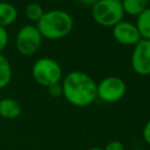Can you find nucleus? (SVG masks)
<instances>
[{"label": "nucleus", "instance_id": "f257e3e1", "mask_svg": "<svg viewBox=\"0 0 150 150\" xmlns=\"http://www.w3.org/2000/svg\"><path fill=\"white\" fill-rule=\"evenodd\" d=\"M62 96L74 107L83 108L97 98V83L87 73L73 70L61 81Z\"/></svg>", "mask_w": 150, "mask_h": 150}, {"label": "nucleus", "instance_id": "f03ea898", "mask_svg": "<svg viewBox=\"0 0 150 150\" xmlns=\"http://www.w3.org/2000/svg\"><path fill=\"white\" fill-rule=\"evenodd\" d=\"M43 39L61 40L67 38L73 28V16L63 9H50L43 13L42 18L35 25Z\"/></svg>", "mask_w": 150, "mask_h": 150}, {"label": "nucleus", "instance_id": "7ed1b4c3", "mask_svg": "<svg viewBox=\"0 0 150 150\" xmlns=\"http://www.w3.org/2000/svg\"><path fill=\"white\" fill-rule=\"evenodd\" d=\"M32 76L38 84L48 88L49 86L62 81V67L52 57H40L32 66Z\"/></svg>", "mask_w": 150, "mask_h": 150}, {"label": "nucleus", "instance_id": "20e7f679", "mask_svg": "<svg viewBox=\"0 0 150 150\" xmlns=\"http://www.w3.org/2000/svg\"><path fill=\"white\" fill-rule=\"evenodd\" d=\"M124 12L122 4L117 0H97L91 7L93 20L102 27L112 28L123 20Z\"/></svg>", "mask_w": 150, "mask_h": 150}, {"label": "nucleus", "instance_id": "39448f33", "mask_svg": "<svg viewBox=\"0 0 150 150\" xmlns=\"http://www.w3.org/2000/svg\"><path fill=\"white\" fill-rule=\"evenodd\" d=\"M42 35L35 25H25L20 27L15 35V48L23 56H32L42 45Z\"/></svg>", "mask_w": 150, "mask_h": 150}, {"label": "nucleus", "instance_id": "423d86ee", "mask_svg": "<svg viewBox=\"0 0 150 150\" xmlns=\"http://www.w3.org/2000/svg\"><path fill=\"white\" fill-rule=\"evenodd\" d=\"M127 94V83L118 76H107L97 83V98L105 103H116Z\"/></svg>", "mask_w": 150, "mask_h": 150}, {"label": "nucleus", "instance_id": "0eeeda50", "mask_svg": "<svg viewBox=\"0 0 150 150\" xmlns=\"http://www.w3.org/2000/svg\"><path fill=\"white\" fill-rule=\"evenodd\" d=\"M130 66L135 74L150 76V40H141L134 46Z\"/></svg>", "mask_w": 150, "mask_h": 150}, {"label": "nucleus", "instance_id": "6e6552de", "mask_svg": "<svg viewBox=\"0 0 150 150\" xmlns=\"http://www.w3.org/2000/svg\"><path fill=\"white\" fill-rule=\"evenodd\" d=\"M111 34L114 40L122 46L134 47L142 40L135 23L125 20H122L116 23L111 28Z\"/></svg>", "mask_w": 150, "mask_h": 150}, {"label": "nucleus", "instance_id": "1a4fd4ad", "mask_svg": "<svg viewBox=\"0 0 150 150\" xmlns=\"http://www.w3.org/2000/svg\"><path fill=\"white\" fill-rule=\"evenodd\" d=\"M22 108L21 104L12 98V97H5L0 98V116L5 120H14L18 118L21 115Z\"/></svg>", "mask_w": 150, "mask_h": 150}, {"label": "nucleus", "instance_id": "9d476101", "mask_svg": "<svg viewBox=\"0 0 150 150\" xmlns=\"http://www.w3.org/2000/svg\"><path fill=\"white\" fill-rule=\"evenodd\" d=\"M18 19V9L7 1H0V27L7 28Z\"/></svg>", "mask_w": 150, "mask_h": 150}, {"label": "nucleus", "instance_id": "9b49d317", "mask_svg": "<svg viewBox=\"0 0 150 150\" xmlns=\"http://www.w3.org/2000/svg\"><path fill=\"white\" fill-rule=\"evenodd\" d=\"M135 26L142 40H150V7L136 16Z\"/></svg>", "mask_w": 150, "mask_h": 150}, {"label": "nucleus", "instance_id": "f8f14e48", "mask_svg": "<svg viewBox=\"0 0 150 150\" xmlns=\"http://www.w3.org/2000/svg\"><path fill=\"white\" fill-rule=\"evenodd\" d=\"M121 4L124 14L135 18L149 7V0H123Z\"/></svg>", "mask_w": 150, "mask_h": 150}, {"label": "nucleus", "instance_id": "ddd939ff", "mask_svg": "<svg viewBox=\"0 0 150 150\" xmlns=\"http://www.w3.org/2000/svg\"><path fill=\"white\" fill-rule=\"evenodd\" d=\"M12 80V66L8 59L0 53V89L7 87Z\"/></svg>", "mask_w": 150, "mask_h": 150}, {"label": "nucleus", "instance_id": "4468645a", "mask_svg": "<svg viewBox=\"0 0 150 150\" xmlns=\"http://www.w3.org/2000/svg\"><path fill=\"white\" fill-rule=\"evenodd\" d=\"M43 13H45V9L38 2H30L25 7V15H26L27 20L30 22H34V23L39 22V20L42 18Z\"/></svg>", "mask_w": 150, "mask_h": 150}, {"label": "nucleus", "instance_id": "2eb2a0df", "mask_svg": "<svg viewBox=\"0 0 150 150\" xmlns=\"http://www.w3.org/2000/svg\"><path fill=\"white\" fill-rule=\"evenodd\" d=\"M47 93H48V95L52 98H59V97H61L62 96V86H61V82L49 86L47 88Z\"/></svg>", "mask_w": 150, "mask_h": 150}, {"label": "nucleus", "instance_id": "dca6fc26", "mask_svg": "<svg viewBox=\"0 0 150 150\" xmlns=\"http://www.w3.org/2000/svg\"><path fill=\"white\" fill-rule=\"evenodd\" d=\"M9 41V35L7 32V28L5 27H0V53H2Z\"/></svg>", "mask_w": 150, "mask_h": 150}, {"label": "nucleus", "instance_id": "f3484780", "mask_svg": "<svg viewBox=\"0 0 150 150\" xmlns=\"http://www.w3.org/2000/svg\"><path fill=\"white\" fill-rule=\"evenodd\" d=\"M103 150H125L124 144L120 141H110L109 143L105 144Z\"/></svg>", "mask_w": 150, "mask_h": 150}, {"label": "nucleus", "instance_id": "a211bd4d", "mask_svg": "<svg viewBox=\"0 0 150 150\" xmlns=\"http://www.w3.org/2000/svg\"><path fill=\"white\" fill-rule=\"evenodd\" d=\"M142 136H143V139L145 141V143H148L150 145V118L146 121V123L143 127Z\"/></svg>", "mask_w": 150, "mask_h": 150}, {"label": "nucleus", "instance_id": "6ab92c4d", "mask_svg": "<svg viewBox=\"0 0 150 150\" xmlns=\"http://www.w3.org/2000/svg\"><path fill=\"white\" fill-rule=\"evenodd\" d=\"M79 1H80L83 6H86V7H90V8H91V7L96 4L97 0H79Z\"/></svg>", "mask_w": 150, "mask_h": 150}, {"label": "nucleus", "instance_id": "aec40b11", "mask_svg": "<svg viewBox=\"0 0 150 150\" xmlns=\"http://www.w3.org/2000/svg\"><path fill=\"white\" fill-rule=\"evenodd\" d=\"M87 150H103V148H98V146H93V148H89Z\"/></svg>", "mask_w": 150, "mask_h": 150}, {"label": "nucleus", "instance_id": "412c9836", "mask_svg": "<svg viewBox=\"0 0 150 150\" xmlns=\"http://www.w3.org/2000/svg\"><path fill=\"white\" fill-rule=\"evenodd\" d=\"M117 1H120V2H122V1H123V0H117Z\"/></svg>", "mask_w": 150, "mask_h": 150}, {"label": "nucleus", "instance_id": "4be33fe9", "mask_svg": "<svg viewBox=\"0 0 150 150\" xmlns=\"http://www.w3.org/2000/svg\"><path fill=\"white\" fill-rule=\"evenodd\" d=\"M69 1H76V0H69Z\"/></svg>", "mask_w": 150, "mask_h": 150}]
</instances>
